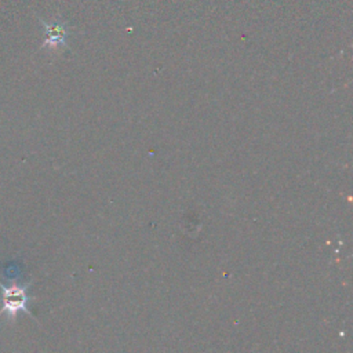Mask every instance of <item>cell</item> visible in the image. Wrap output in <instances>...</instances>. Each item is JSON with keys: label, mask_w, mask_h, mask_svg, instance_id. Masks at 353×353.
<instances>
[{"label": "cell", "mask_w": 353, "mask_h": 353, "mask_svg": "<svg viewBox=\"0 0 353 353\" xmlns=\"http://www.w3.org/2000/svg\"><path fill=\"white\" fill-rule=\"evenodd\" d=\"M17 262H4L0 266V274L4 279V281L0 280V301H1V307H0V316L6 314L7 320L12 323L15 317L18 316L19 312L32 314L29 310V301L32 299L28 295V288L29 283H21L18 279V272L17 274H12L14 268Z\"/></svg>", "instance_id": "1"}, {"label": "cell", "mask_w": 353, "mask_h": 353, "mask_svg": "<svg viewBox=\"0 0 353 353\" xmlns=\"http://www.w3.org/2000/svg\"><path fill=\"white\" fill-rule=\"evenodd\" d=\"M44 30H46V46H57V44H63L65 43V28L58 23H47L43 22Z\"/></svg>", "instance_id": "2"}]
</instances>
